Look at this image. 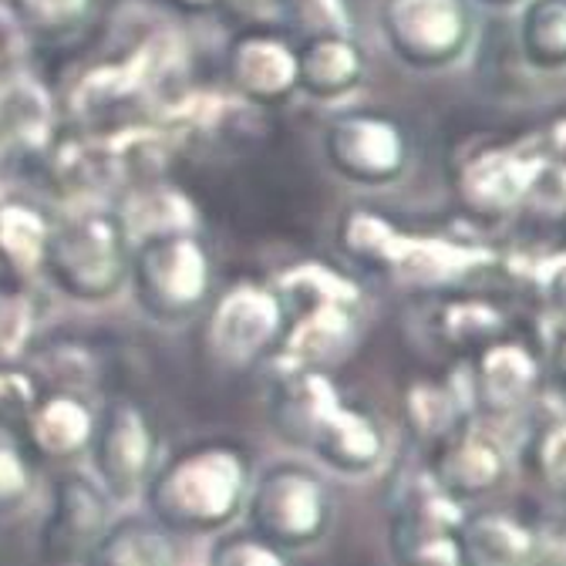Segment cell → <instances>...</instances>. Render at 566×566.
<instances>
[{
	"label": "cell",
	"mask_w": 566,
	"mask_h": 566,
	"mask_svg": "<svg viewBox=\"0 0 566 566\" xmlns=\"http://www.w3.org/2000/svg\"><path fill=\"white\" fill-rule=\"evenodd\" d=\"M539 138H543V149H546L549 172H556L559 186H566V115L553 118V125Z\"/></svg>",
	"instance_id": "obj_40"
},
{
	"label": "cell",
	"mask_w": 566,
	"mask_h": 566,
	"mask_svg": "<svg viewBox=\"0 0 566 566\" xmlns=\"http://www.w3.org/2000/svg\"><path fill=\"white\" fill-rule=\"evenodd\" d=\"M536 469L543 482L566 500V418L553 421L536 446Z\"/></svg>",
	"instance_id": "obj_37"
},
{
	"label": "cell",
	"mask_w": 566,
	"mask_h": 566,
	"mask_svg": "<svg viewBox=\"0 0 566 566\" xmlns=\"http://www.w3.org/2000/svg\"><path fill=\"white\" fill-rule=\"evenodd\" d=\"M324 156L340 179L381 189L405 176L411 142L398 118L375 108H350L324 125Z\"/></svg>",
	"instance_id": "obj_9"
},
{
	"label": "cell",
	"mask_w": 566,
	"mask_h": 566,
	"mask_svg": "<svg viewBox=\"0 0 566 566\" xmlns=\"http://www.w3.org/2000/svg\"><path fill=\"white\" fill-rule=\"evenodd\" d=\"M54 135V98L31 75L0 78V142L24 153H44Z\"/></svg>",
	"instance_id": "obj_21"
},
{
	"label": "cell",
	"mask_w": 566,
	"mask_h": 566,
	"mask_svg": "<svg viewBox=\"0 0 566 566\" xmlns=\"http://www.w3.org/2000/svg\"><path fill=\"white\" fill-rule=\"evenodd\" d=\"M469 385L472 401H479L485 415L503 418L533 398L539 385V361L526 344L500 337L479 350Z\"/></svg>",
	"instance_id": "obj_16"
},
{
	"label": "cell",
	"mask_w": 566,
	"mask_h": 566,
	"mask_svg": "<svg viewBox=\"0 0 566 566\" xmlns=\"http://www.w3.org/2000/svg\"><path fill=\"white\" fill-rule=\"evenodd\" d=\"M206 566H291V559L283 549L256 536L250 526H243V530H227L209 546Z\"/></svg>",
	"instance_id": "obj_31"
},
{
	"label": "cell",
	"mask_w": 566,
	"mask_h": 566,
	"mask_svg": "<svg viewBox=\"0 0 566 566\" xmlns=\"http://www.w3.org/2000/svg\"><path fill=\"white\" fill-rule=\"evenodd\" d=\"M503 331H506V314L492 301H479V297H452L436 314L439 340L455 350H482L485 344L500 340Z\"/></svg>",
	"instance_id": "obj_28"
},
{
	"label": "cell",
	"mask_w": 566,
	"mask_h": 566,
	"mask_svg": "<svg viewBox=\"0 0 566 566\" xmlns=\"http://www.w3.org/2000/svg\"><path fill=\"white\" fill-rule=\"evenodd\" d=\"M118 220H122L128 247L199 230V212H196L192 199L179 186H169V182L128 189V196L118 209Z\"/></svg>",
	"instance_id": "obj_20"
},
{
	"label": "cell",
	"mask_w": 566,
	"mask_h": 566,
	"mask_svg": "<svg viewBox=\"0 0 566 566\" xmlns=\"http://www.w3.org/2000/svg\"><path fill=\"white\" fill-rule=\"evenodd\" d=\"M108 495L88 472H64L54 479L51 510L41 526V553L48 563H82L108 520Z\"/></svg>",
	"instance_id": "obj_11"
},
{
	"label": "cell",
	"mask_w": 566,
	"mask_h": 566,
	"mask_svg": "<svg viewBox=\"0 0 566 566\" xmlns=\"http://www.w3.org/2000/svg\"><path fill=\"white\" fill-rule=\"evenodd\" d=\"M31 495V469L18 449V442L0 424V513H11L24 506Z\"/></svg>",
	"instance_id": "obj_36"
},
{
	"label": "cell",
	"mask_w": 566,
	"mask_h": 566,
	"mask_svg": "<svg viewBox=\"0 0 566 566\" xmlns=\"http://www.w3.org/2000/svg\"><path fill=\"white\" fill-rule=\"evenodd\" d=\"M287 311L273 287L240 280L217 301L206 321V344L212 358L227 368H250L263 354L276 350Z\"/></svg>",
	"instance_id": "obj_10"
},
{
	"label": "cell",
	"mask_w": 566,
	"mask_h": 566,
	"mask_svg": "<svg viewBox=\"0 0 566 566\" xmlns=\"http://www.w3.org/2000/svg\"><path fill=\"white\" fill-rule=\"evenodd\" d=\"M469 398H472V385L469 391H459L455 381H415L405 395V408H408V421L415 436L429 442H442L462 421Z\"/></svg>",
	"instance_id": "obj_29"
},
{
	"label": "cell",
	"mask_w": 566,
	"mask_h": 566,
	"mask_svg": "<svg viewBox=\"0 0 566 566\" xmlns=\"http://www.w3.org/2000/svg\"><path fill=\"white\" fill-rule=\"evenodd\" d=\"M516 44L530 67H566V0H526L520 8Z\"/></svg>",
	"instance_id": "obj_24"
},
{
	"label": "cell",
	"mask_w": 566,
	"mask_h": 566,
	"mask_svg": "<svg viewBox=\"0 0 566 566\" xmlns=\"http://www.w3.org/2000/svg\"><path fill=\"white\" fill-rule=\"evenodd\" d=\"M401 566H469L459 533H424V536H395Z\"/></svg>",
	"instance_id": "obj_34"
},
{
	"label": "cell",
	"mask_w": 566,
	"mask_h": 566,
	"mask_svg": "<svg viewBox=\"0 0 566 566\" xmlns=\"http://www.w3.org/2000/svg\"><path fill=\"white\" fill-rule=\"evenodd\" d=\"M227 71L247 105L280 108L297 92V48L270 28H247L230 41Z\"/></svg>",
	"instance_id": "obj_12"
},
{
	"label": "cell",
	"mask_w": 566,
	"mask_h": 566,
	"mask_svg": "<svg viewBox=\"0 0 566 566\" xmlns=\"http://www.w3.org/2000/svg\"><path fill=\"white\" fill-rule=\"evenodd\" d=\"M247 523L256 536L283 553L317 546L334 523L327 482L301 462H273L253 475L247 495Z\"/></svg>",
	"instance_id": "obj_4"
},
{
	"label": "cell",
	"mask_w": 566,
	"mask_h": 566,
	"mask_svg": "<svg viewBox=\"0 0 566 566\" xmlns=\"http://www.w3.org/2000/svg\"><path fill=\"white\" fill-rule=\"evenodd\" d=\"M381 34L401 64L442 71L469 54L475 21L469 0H385Z\"/></svg>",
	"instance_id": "obj_7"
},
{
	"label": "cell",
	"mask_w": 566,
	"mask_h": 566,
	"mask_svg": "<svg viewBox=\"0 0 566 566\" xmlns=\"http://www.w3.org/2000/svg\"><path fill=\"white\" fill-rule=\"evenodd\" d=\"M176 4L189 14H212V11H223L230 0H176Z\"/></svg>",
	"instance_id": "obj_42"
},
{
	"label": "cell",
	"mask_w": 566,
	"mask_h": 566,
	"mask_svg": "<svg viewBox=\"0 0 566 566\" xmlns=\"http://www.w3.org/2000/svg\"><path fill=\"white\" fill-rule=\"evenodd\" d=\"M358 334V307L354 304H307L297 307V321L283 327L276 344V371H324L350 347Z\"/></svg>",
	"instance_id": "obj_14"
},
{
	"label": "cell",
	"mask_w": 566,
	"mask_h": 566,
	"mask_svg": "<svg viewBox=\"0 0 566 566\" xmlns=\"http://www.w3.org/2000/svg\"><path fill=\"white\" fill-rule=\"evenodd\" d=\"M530 280L536 283V291L543 294L546 304L559 307L566 314V253L546 256L530 270Z\"/></svg>",
	"instance_id": "obj_38"
},
{
	"label": "cell",
	"mask_w": 566,
	"mask_h": 566,
	"mask_svg": "<svg viewBox=\"0 0 566 566\" xmlns=\"http://www.w3.org/2000/svg\"><path fill=\"white\" fill-rule=\"evenodd\" d=\"M365 82V54L350 34L307 38L297 48V88L317 102H337Z\"/></svg>",
	"instance_id": "obj_17"
},
{
	"label": "cell",
	"mask_w": 566,
	"mask_h": 566,
	"mask_svg": "<svg viewBox=\"0 0 566 566\" xmlns=\"http://www.w3.org/2000/svg\"><path fill=\"white\" fill-rule=\"evenodd\" d=\"M475 4H482L489 11H513V8H523L526 0H475Z\"/></svg>",
	"instance_id": "obj_43"
},
{
	"label": "cell",
	"mask_w": 566,
	"mask_h": 566,
	"mask_svg": "<svg viewBox=\"0 0 566 566\" xmlns=\"http://www.w3.org/2000/svg\"><path fill=\"white\" fill-rule=\"evenodd\" d=\"M549 172L539 135L485 138L455 163V196L475 220H506Z\"/></svg>",
	"instance_id": "obj_5"
},
{
	"label": "cell",
	"mask_w": 566,
	"mask_h": 566,
	"mask_svg": "<svg viewBox=\"0 0 566 566\" xmlns=\"http://www.w3.org/2000/svg\"><path fill=\"white\" fill-rule=\"evenodd\" d=\"M28 436L34 449L48 459H71L88 449L95 432V411L75 391L41 395L28 415Z\"/></svg>",
	"instance_id": "obj_23"
},
{
	"label": "cell",
	"mask_w": 566,
	"mask_h": 566,
	"mask_svg": "<svg viewBox=\"0 0 566 566\" xmlns=\"http://www.w3.org/2000/svg\"><path fill=\"white\" fill-rule=\"evenodd\" d=\"M556 365H559V371L566 375V334H563L559 344H556Z\"/></svg>",
	"instance_id": "obj_44"
},
{
	"label": "cell",
	"mask_w": 566,
	"mask_h": 566,
	"mask_svg": "<svg viewBox=\"0 0 566 566\" xmlns=\"http://www.w3.org/2000/svg\"><path fill=\"white\" fill-rule=\"evenodd\" d=\"M563 196H566V186H563Z\"/></svg>",
	"instance_id": "obj_46"
},
{
	"label": "cell",
	"mask_w": 566,
	"mask_h": 566,
	"mask_svg": "<svg viewBox=\"0 0 566 566\" xmlns=\"http://www.w3.org/2000/svg\"><path fill=\"white\" fill-rule=\"evenodd\" d=\"M48 153V179L51 186L71 199H95V192L108 189L115 179V159H112V142L105 135H67L51 138Z\"/></svg>",
	"instance_id": "obj_18"
},
{
	"label": "cell",
	"mask_w": 566,
	"mask_h": 566,
	"mask_svg": "<svg viewBox=\"0 0 566 566\" xmlns=\"http://www.w3.org/2000/svg\"><path fill=\"white\" fill-rule=\"evenodd\" d=\"M176 536L153 516L112 520L78 566H176Z\"/></svg>",
	"instance_id": "obj_19"
},
{
	"label": "cell",
	"mask_w": 566,
	"mask_h": 566,
	"mask_svg": "<svg viewBox=\"0 0 566 566\" xmlns=\"http://www.w3.org/2000/svg\"><path fill=\"white\" fill-rule=\"evenodd\" d=\"M459 539L469 566H533L539 553V533L500 510L469 516Z\"/></svg>",
	"instance_id": "obj_22"
},
{
	"label": "cell",
	"mask_w": 566,
	"mask_h": 566,
	"mask_svg": "<svg viewBox=\"0 0 566 566\" xmlns=\"http://www.w3.org/2000/svg\"><path fill=\"white\" fill-rule=\"evenodd\" d=\"M337 240L350 260L415 287H446L500 263L482 243L408 233L375 209H350L337 227Z\"/></svg>",
	"instance_id": "obj_2"
},
{
	"label": "cell",
	"mask_w": 566,
	"mask_h": 566,
	"mask_svg": "<svg viewBox=\"0 0 566 566\" xmlns=\"http://www.w3.org/2000/svg\"><path fill=\"white\" fill-rule=\"evenodd\" d=\"M128 283L142 314L156 324L192 321L212 283V260L196 233H172L132 247Z\"/></svg>",
	"instance_id": "obj_6"
},
{
	"label": "cell",
	"mask_w": 566,
	"mask_h": 566,
	"mask_svg": "<svg viewBox=\"0 0 566 566\" xmlns=\"http://www.w3.org/2000/svg\"><path fill=\"white\" fill-rule=\"evenodd\" d=\"M8 4L24 31L41 38H64L78 31L92 14V0H8Z\"/></svg>",
	"instance_id": "obj_30"
},
{
	"label": "cell",
	"mask_w": 566,
	"mask_h": 566,
	"mask_svg": "<svg viewBox=\"0 0 566 566\" xmlns=\"http://www.w3.org/2000/svg\"><path fill=\"white\" fill-rule=\"evenodd\" d=\"M34 324H38L34 301L24 291L0 283V365L14 361L18 354L28 347Z\"/></svg>",
	"instance_id": "obj_33"
},
{
	"label": "cell",
	"mask_w": 566,
	"mask_h": 566,
	"mask_svg": "<svg viewBox=\"0 0 566 566\" xmlns=\"http://www.w3.org/2000/svg\"><path fill=\"white\" fill-rule=\"evenodd\" d=\"M112 159H115V179L128 189L163 182L172 156V138L163 128H122L108 135Z\"/></svg>",
	"instance_id": "obj_26"
},
{
	"label": "cell",
	"mask_w": 566,
	"mask_h": 566,
	"mask_svg": "<svg viewBox=\"0 0 566 566\" xmlns=\"http://www.w3.org/2000/svg\"><path fill=\"white\" fill-rule=\"evenodd\" d=\"M331 472L340 475H371L385 455H388V439L381 421L365 411L361 405L337 401L334 411L321 421L307 446Z\"/></svg>",
	"instance_id": "obj_15"
},
{
	"label": "cell",
	"mask_w": 566,
	"mask_h": 566,
	"mask_svg": "<svg viewBox=\"0 0 566 566\" xmlns=\"http://www.w3.org/2000/svg\"><path fill=\"white\" fill-rule=\"evenodd\" d=\"M533 566H566V536L539 533V553Z\"/></svg>",
	"instance_id": "obj_41"
},
{
	"label": "cell",
	"mask_w": 566,
	"mask_h": 566,
	"mask_svg": "<svg viewBox=\"0 0 566 566\" xmlns=\"http://www.w3.org/2000/svg\"><path fill=\"white\" fill-rule=\"evenodd\" d=\"M253 485L250 452L237 442H189L163 469L153 472L142 500L149 516L172 536H199L227 530L247 506Z\"/></svg>",
	"instance_id": "obj_1"
},
{
	"label": "cell",
	"mask_w": 566,
	"mask_h": 566,
	"mask_svg": "<svg viewBox=\"0 0 566 566\" xmlns=\"http://www.w3.org/2000/svg\"><path fill=\"white\" fill-rule=\"evenodd\" d=\"M88 459L92 479L112 503L138 500L156 472V429L146 408L125 395L108 398L95 415Z\"/></svg>",
	"instance_id": "obj_8"
},
{
	"label": "cell",
	"mask_w": 566,
	"mask_h": 566,
	"mask_svg": "<svg viewBox=\"0 0 566 566\" xmlns=\"http://www.w3.org/2000/svg\"><path fill=\"white\" fill-rule=\"evenodd\" d=\"M24 24L18 21V14L11 11L8 0H0V61L11 64L21 51H24Z\"/></svg>",
	"instance_id": "obj_39"
},
{
	"label": "cell",
	"mask_w": 566,
	"mask_h": 566,
	"mask_svg": "<svg viewBox=\"0 0 566 566\" xmlns=\"http://www.w3.org/2000/svg\"><path fill=\"white\" fill-rule=\"evenodd\" d=\"M4 75H8V64H4V61H0V78H4Z\"/></svg>",
	"instance_id": "obj_45"
},
{
	"label": "cell",
	"mask_w": 566,
	"mask_h": 566,
	"mask_svg": "<svg viewBox=\"0 0 566 566\" xmlns=\"http://www.w3.org/2000/svg\"><path fill=\"white\" fill-rule=\"evenodd\" d=\"M506 469L510 455L503 442L475 421H459L442 439V449L432 462V475L459 503L482 500L492 489H500Z\"/></svg>",
	"instance_id": "obj_13"
},
{
	"label": "cell",
	"mask_w": 566,
	"mask_h": 566,
	"mask_svg": "<svg viewBox=\"0 0 566 566\" xmlns=\"http://www.w3.org/2000/svg\"><path fill=\"white\" fill-rule=\"evenodd\" d=\"M280 14L291 28H297L307 38H321V34L354 38L347 0H280Z\"/></svg>",
	"instance_id": "obj_32"
},
{
	"label": "cell",
	"mask_w": 566,
	"mask_h": 566,
	"mask_svg": "<svg viewBox=\"0 0 566 566\" xmlns=\"http://www.w3.org/2000/svg\"><path fill=\"white\" fill-rule=\"evenodd\" d=\"M38 401H41V388L31 371L18 368L14 361L0 365V424L28 421Z\"/></svg>",
	"instance_id": "obj_35"
},
{
	"label": "cell",
	"mask_w": 566,
	"mask_h": 566,
	"mask_svg": "<svg viewBox=\"0 0 566 566\" xmlns=\"http://www.w3.org/2000/svg\"><path fill=\"white\" fill-rule=\"evenodd\" d=\"M51 223L24 199L0 202V266L14 276H31L41 270L44 243Z\"/></svg>",
	"instance_id": "obj_25"
},
{
	"label": "cell",
	"mask_w": 566,
	"mask_h": 566,
	"mask_svg": "<svg viewBox=\"0 0 566 566\" xmlns=\"http://www.w3.org/2000/svg\"><path fill=\"white\" fill-rule=\"evenodd\" d=\"M276 297L283 301V311H297L307 304H354L361 307V287L350 276L337 273L327 263H297L287 266L276 283H273Z\"/></svg>",
	"instance_id": "obj_27"
},
{
	"label": "cell",
	"mask_w": 566,
	"mask_h": 566,
	"mask_svg": "<svg viewBox=\"0 0 566 566\" xmlns=\"http://www.w3.org/2000/svg\"><path fill=\"white\" fill-rule=\"evenodd\" d=\"M132 247L118 209L95 199L71 202L48 230L41 273L67 301L105 304L128 283Z\"/></svg>",
	"instance_id": "obj_3"
}]
</instances>
